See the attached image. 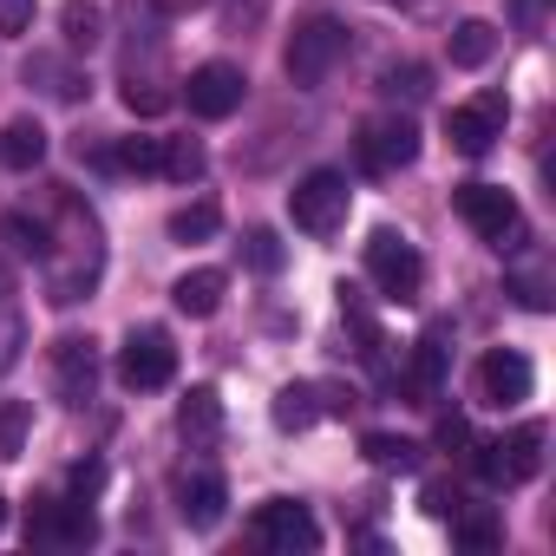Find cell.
<instances>
[{"instance_id": "6da1fadb", "label": "cell", "mask_w": 556, "mask_h": 556, "mask_svg": "<svg viewBox=\"0 0 556 556\" xmlns=\"http://www.w3.org/2000/svg\"><path fill=\"white\" fill-rule=\"evenodd\" d=\"M341 60H348V27H341V21H328V14L302 21V27H295V40H289V53H282L289 79H295L302 92L328 86V73H334Z\"/></svg>"}, {"instance_id": "7a4b0ae2", "label": "cell", "mask_w": 556, "mask_h": 556, "mask_svg": "<svg viewBox=\"0 0 556 556\" xmlns=\"http://www.w3.org/2000/svg\"><path fill=\"white\" fill-rule=\"evenodd\" d=\"M452 210L491 242V249H523V210L504 184H458L452 190Z\"/></svg>"}, {"instance_id": "3957f363", "label": "cell", "mask_w": 556, "mask_h": 556, "mask_svg": "<svg viewBox=\"0 0 556 556\" xmlns=\"http://www.w3.org/2000/svg\"><path fill=\"white\" fill-rule=\"evenodd\" d=\"M367 275H374V289L387 302H419V289H426V262H419V249L400 229H374L367 236Z\"/></svg>"}, {"instance_id": "277c9868", "label": "cell", "mask_w": 556, "mask_h": 556, "mask_svg": "<svg viewBox=\"0 0 556 556\" xmlns=\"http://www.w3.org/2000/svg\"><path fill=\"white\" fill-rule=\"evenodd\" d=\"M348 210H354V190H348L341 170H308V177L289 190V216H295V229H308V236H334V229L348 223Z\"/></svg>"}, {"instance_id": "5b68a950", "label": "cell", "mask_w": 556, "mask_h": 556, "mask_svg": "<svg viewBox=\"0 0 556 556\" xmlns=\"http://www.w3.org/2000/svg\"><path fill=\"white\" fill-rule=\"evenodd\" d=\"M99 536V517L86 510V497H34L27 504V543L40 549H86Z\"/></svg>"}, {"instance_id": "8992f818", "label": "cell", "mask_w": 556, "mask_h": 556, "mask_svg": "<svg viewBox=\"0 0 556 556\" xmlns=\"http://www.w3.org/2000/svg\"><path fill=\"white\" fill-rule=\"evenodd\" d=\"M118 380H125L131 393L170 387V380H177V348H170V334H164V328H131V334H125V354H118Z\"/></svg>"}, {"instance_id": "52a82bcc", "label": "cell", "mask_w": 556, "mask_h": 556, "mask_svg": "<svg viewBox=\"0 0 556 556\" xmlns=\"http://www.w3.org/2000/svg\"><path fill=\"white\" fill-rule=\"evenodd\" d=\"M255 543L262 549H275V556H308V549H321V523H315V510L308 504H295V497H268L262 510H255Z\"/></svg>"}, {"instance_id": "ba28073f", "label": "cell", "mask_w": 556, "mask_h": 556, "mask_svg": "<svg viewBox=\"0 0 556 556\" xmlns=\"http://www.w3.org/2000/svg\"><path fill=\"white\" fill-rule=\"evenodd\" d=\"M419 157V125L406 118V112H387V118H367L361 125V164L374 170V177H393V170H406Z\"/></svg>"}, {"instance_id": "9c48e42d", "label": "cell", "mask_w": 556, "mask_h": 556, "mask_svg": "<svg viewBox=\"0 0 556 556\" xmlns=\"http://www.w3.org/2000/svg\"><path fill=\"white\" fill-rule=\"evenodd\" d=\"M504 125H510V99H504V92H484V99H471V105H458V112L445 118V138H452L465 157H484V151L504 138Z\"/></svg>"}, {"instance_id": "30bf717a", "label": "cell", "mask_w": 556, "mask_h": 556, "mask_svg": "<svg viewBox=\"0 0 556 556\" xmlns=\"http://www.w3.org/2000/svg\"><path fill=\"white\" fill-rule=\"evenodd\" d=\"M242 92H249V79H242V66H229V60H203V66L190 73V86H184V99H190L197 118H229V112L242 105Z\"/></svg>"}, {"instance_id": "8fae6325", "label": "cell", "mask_w": 556, "mask_h": 556, "mask_svg": "<svg viewBox=\"0 0 556 556\" xmlns=\"http://www.w3.org/2000/svg\"><path fill=\"white\" fill-rule=\"evenodd\" d=\"M53 393L66 406H86L99 393V348L86 334H60L53 341Z\"/></svg>"}, {"instance_id": "7c38bea8", "label": "cell", "mask_w": 556, "mask_h": 556, "mask_svg": "<svg viewBox=\"0 0 556 556\" xmlns=\"http://www.w3.org/2000/svg\"><path fill=\"white\" fill-rule=\"evenodd\" d=\"M530 387H536V374H530V361L517 354V348H491L484 361H478V400L484 406H523L530 400Z\"/></svg>"}, {"instance_id": "4fadbf2b", "label": "cell", "mask_w": 556, "mask_h": 556, "mask_svg": "<svg viewBox=\"0 0 556 556\" xmlns=\"http://www.w3.org/2000/svg\"><path fill=\"white\" fill-rule=\"evenodd\" d=\"M177 432H184L190 452H216V439H223V393L216 387H190L177 400Z\"/></svg>"}, {"instance_id": "5bb4252c", "label": "cell", "mask_w": 556, "mask_h": 556, "mask_svg": "<svg viewBox=\"0 0 556 556\" xmlns=\"http://www.w3.org/2000/svg\"><path fill=\"white\" fill-rule=\"evenodd\" d=\"M223 504H229V484L216 471H184L177 478V517L190 530H216L223 523Z\"/></svg>"}, {"instance_id": "9a60e30c", "label": "cell", "mask_w": 556, "mask_h": 556, "mask_svg": "<svg viewBox=\"0 0 556 556\" xmlns=\"http://www.w3.org/2000/svg\"><path fill=\"white\" fill-rule=\"evenodd\" d=\"M223 289H229V275H223V268H184L177 282H170V302H177V315L210 321V315L223 308Z\"/></svg>"}, {"instance_id": "2e32d148", "label": "cell", "mask_w": 556, "mask_h": 556, "mask_svg": "<svg viewBox=\"0 0 556 556\" xmlns=\"http://www.w3.org/2000/svg\"><path fill=\"white\" fill-rule=\"evenodd\" d=\"M543 445H549V432H543L536 419H523L510 439H497V452H504V478H510V484H530V478L543 471Z\"/></svg>"}, {"instance_id": "e0dca14e", "label": "cell", "mask_w": 556, "mask_h": 556, "mask_svg": "<svg viewBox=\"0 0 556 556\" xmlns=\"http://www.w3.org/2000/svg\"><path fill=\"white\" fill-rule=\"evenodd\" d=\"M445 361H452V348H445L439 334L413 341V367H406V387L419 393V406H426V400H439V387H445Z\"/></svg>"}, {"instance_id": "ac0fdd59", "label": "cell", "mask_w": 556, "mask_h": 556, "mask_svg": "<svg viewBox=\"0 0 556 556\" xmlns=\"http://www.w3.org/2000/svg\"><path fill=\"white\" fill-rule=\"evenodd\" d=\"M321 419V387L315 380H295L275 393V432H308Z\"/></svg>"}, {"instance_id": "d6986e66", "label": "cell", "mask_w": 556, "mask_h": 556, "mask_svg": "<svg viewBox=\"0 0 556 556\" xmlns=\"http://www.w3.org/2000/svg\"><path fill=\"white\" fill-rule=\"evenodd\" d=\"M419 439H406V432H361V458L367 465H380V471H419Z\"/></svg>"}, {"instance_id": "ffe728a7", "label": "cell", "mask_w": 556, "mask_h": 556, "mask_svg": "<svg viewBox=\"0 0 556 556\" xmlns=\"http://www.w3.org/2000/svg\"><path fill=\"white\" fill-rule=\"evenodd\" d=\"M47 157V125L40 118H14L8 131H0V164L8 170H34Z\"/></svg>"}, {"instance_id": "44dd1931", "label": "cell", "mask_w": 556, "mask_h": 556, "mask_svg": "<svg viewBox=\"0 0 556 556\" xmlns=\"http://www.w3.org/2000/svg\"><path fill=\"white\" fill-rule=\"evenodd\" d=\"M491 53H497V27L491 21H458L452 27V66L458 73H478Z\"/></svg>"}, {"instance_id": "7402d4cb", "label": "cell", "mask_w": 556, "mask_h": 556, "mask_svg": "<svg viewBox=\"0 0 556 556\" xmlns=\"http://www.w3.org/2000/svg\"><path fill=\"white\" fill-rule=\"evenodd\" d=\"M0 236H8V249H14V255L53 262V236H47V223H40V216H27V210H8V216H0Z\"/></svg>"}, {"instance_id": "603a6c76", "label": "cell", "mask_w": 556, "mask_h": 556, "mask_svg": "<svg viewBox=\"0 0 556 556\" xmlns=\"http://www.w3.org/2000/svg\"><path fill=\"white\" fill-rule=\"evenodd\" d=\"M157 170H164V177H177V184H197V177L210 170V157H203V144H197V138H164Z\"/></svg>"}, {"instance_id": "cb8c5ba5", "label": "cell", "mask_w": 556, "mask_h": 556, "mask_svg": "<svg viewBox=\"0 0 556 556\" xmlns=\"http://www.w3.org/2000/svg\"><path fill=\"white\" fill-rule=\"evenodd\" d=\"M157 157H164V138H118V144L105 151V164H112V170H138V177H151V170H157Z\"/></svg>"}, {"instance_id": "d4e9b609", "label": "cell", "mask_w": 556, "mask_h": 556, "mask_svg": "<svg viewBox=\"0 0 556 556\" xmlns=\"http://www.w3.org/2000/svg\"><path fill=\"white\" fill-rule=\"evenodd\" d=\"M216 229H223L216 203H184V210H170V242H210Z\"/></svg>"}, {"instance_id": "484cf974", "label": "cell", "mask_w": 556, "mask_h": 556, "mask_svg": "<svg viewBox=\"0 0 556 556\" xmlns=\"http://www.w3.org/2000/svg\"><path fill=\"white\" fill-rule=\"evenodd\" d=\"M452 530H458L465 549H497V543H504V523H497L491 510H465V504H458V510H452Z\"/></svg>"}, {"instance_id": "4316f807", "label": "cell", "mask_w": 556, "mask_h": 556, "mask_svg": "<svg viewBox=\"0 0 556 556\" xmlns=\"http://www.w3.org/2000/svg\"><path fill=\"white\" fill-rule=\"evenodd\" d=\"M242 262H249L255 275H282L289 249H282V236H275V229H249V236H242Z\"/></svg>"}, {"instance_id": "83f0119b", "label": "cell", "mask_w": 556, "mask_h": 556, "mask_svg": "<svg viewBox=\"0 0 556 556\" xmlns=\"http://www.w3.org/2000/svg\"><path fill=\"white\" fill-rule=\"evenodd\" d=\"M60 27H66V47H99L105 14L92 8V0H66V8H60Z\"/></svg>"}, {"instance_id": "f1b7e54d", "label": "cell", "mask_w": 556, "mask_h": 556, "mask_svg": "<svg viewBox=\"0 0 556 556\" xmlns=\"http://www.w3.org/2000/svg\"><path fill=\"white\" fill-rule=\"evenodd\" d=\"M27 426H34V406H27V400H8V406H0V458H21V452H27Z\"/></svg>"}, {"instance_id": "f546056e", "label": "cell", "mask_w": 556, "mask_h": 556, "mask_svg": "<svg viewBox=\"0 0 556 556\" xmlns=\"http://www.w3.org/2000/svg\"><path fill=\"white\" fill-rule=\"evenodd\" d=\"M27 79H47V92H53V99H79V92H86V86H79L66 66H53V60H27Z\"/></svg>"}, {"instance_id": "4dcf8cb0", "label": "cell", "mask_w": 556, "mask_h": 556, "mask_svg": "<svg viewBox=\"0 0 556 556\" xmlns=\"http://www.w3.org/2000/svg\"><path fill=\"white\" fill-rule=\"evenodd\" d=\"M471 471H478L491 491H504V484H510V478H504V452H497V439H478V445H471Z\"/></svg>"}, {"instance_id": "1f68e13d", "label": "cell", "mask_w": 556, "mask_h": 556, "mask_svg": "<svg viewBox=\"0 0 556 556\" xmlns=\"http://www.w3.org/2000/svg\"><path fill=\"white\" fill-rule=\"evenodd\" d=\"M387 92H393V99H400V92H406V99H426V92H432V73H426V66H393V73H387Z\"/></svg>"}, {"instance_id": "d6a6232c", "label": "cell", "mask_w": 556, "mask_h": 556, "mask_svg": "<svg viewBox=\"0 0 556 556\" xmlns=\"http://www.w3.org/2000/svg\"><path fill=\"white\" fill-rule=\"evenodd\" d=\"M125 105H131L138 118H157V112H170V92H157V86H138V79H131V86H125Z\"/></svg>"}, {"instance_id": "836d02e7", "label": "cell", "mask_w": 556, "mask_h": 556, "mask_svg": "<svg viewBox=\"0 0 556 556\" xmlns=\"http://www.w3.org/2000/svg\"><path fill=\"white\" fill-rule=\"evenodd\" d=\"M40 0H0V34H34Z\"/></svg>"}, {"instance_id": "e575fe53", "label": "cell", "mask_w": 556, "mask_h": 556, "mask_svg": "<svg viewBox=\"0 0 556 556\" xmlns=\"http://www.w3.org/2000/svg\"><path fill=\"white\" fill-rule=\"evenodd\" d=\"M99 484H105V465H99V458L73 465V497H86V504H92V497H99Z\"/></svg>"}, {"instance_id": "d590c367", "label": "cell", "mask_w": 556, "mask_h": 556, "mask_svg": "<svg viewBox=\"0 0 556 556\" xmlns=\"http://www.w3.org/2000/svg\"><path fill=\"white\" fill-rule=\"evenodd\" d=\"M419 510H426V517H452V510H458V491H452V484H426Z\"/></svg>"}, {"instance_id": "8d00e7d4", "label": "cell", "mask_w": 556, "mask_h": 556, "mask_svg": "<svg viewBox=\"0 0 556 556\" xmlns=\"http://www.w3.org/2000/svg\"><path fill=\"white\" fill-rule=\"evenodd\" d=\"M465 439H471V426H465V413H445V419H439V445L452 452V445H465Z\"/></svg>"}, {"instance_id": "74e56055", "label": "cell", "mask_w": 556, "mask_h": 556, "mask_svg": "<svg viewBox=\"0 0 556 556\" xmlns=\"http://www.w3.org/2000/svg\"><path fill=\"white\" fill-rule=\"evenodd\" d=\"M157 8H164V14H197L203 0H157Z\"/></svg>"}, {"instance_id": "f35d334b", "label": "cell", "mask_w": 556, "mask_h": 556, "mask_svg": "<svg viewBox=\"0 0 556 556\" xmlns=\"http://www.w3.org/2000/svg\"><path fill=\"white\" fill-rule=\"evenodd\" d=\"M0 530H8V497H0Z\"/></svg>"}]
</instances>
